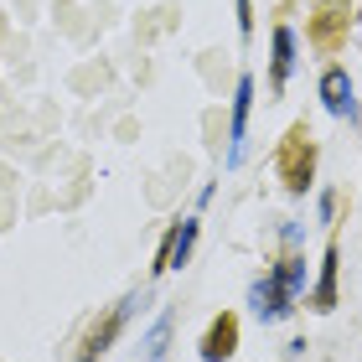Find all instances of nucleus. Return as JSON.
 <instances>
[{"label": "nucleus", "mask_w": 362, "mask_h": 362, "mask_svg": "<svg viewBox=\"0 0 362 362\" xmlns=\"http://www.w3.org/2000/svg\"><path fill=\"white\" fill-rule=\"evenodd\" d=\"M249 305H254V316L259 321H285L290 310H295V300L285 290H279V279L274 274H264V279H254L249 285Z\"/></svg>", "instance_id": "3"}, {"label": "nucleus", "mask_w": 362, "mask_h": 362, "mask_svg": "<svg viewBox=\"0 0 362 362\" xmlns=\"http://www.w3.org/2000/svg\"><path fill=\"white\" fill-rule=\"evenodd\" d=\"M233 6H238V31L249 37V31H254V6H249V0H233Z\"/></svg>", "instance_id": "12"}, {"label": "nucleus", "mask_w": 362, "mask_h": 362, "mask_svg": "<svg viewBox=\"0 0 362 362\" xmlns=\"http://www.w3.org/2000/svg\"><path fill=\"white\" fill-rule=\"evenodd\" d=\"M337 264H341V249L326 243V259H321V279L310 290V310H337Z\"/></svg>", "instance_id": "8"}, {"label": "nucleus", "mask_w": 362, "mask_h": 362, "mask_svg": "<svg viewBox=\"0 0 362 362\" xmlns=\"http://www.w3.org/2000/svg\"><path fill=\"white\" fill-rule=\"evenodd\" d=\"M171 326H176V316H171V310H160V316H156V326L145 332V362H160V357H166Z\"/></svg>", "instance_id": "11"}, {"label": "nucleus", "mask_w": 362, "mask_h": 362, "mask_svg": "<svg viewBox=\"0 0 362 362\" xmlns=\"http://www.w3.org/2000/svg\"><path fill=\"white\" fill-rule=\"evenodd\" d=\"M274 279H279V290H285L290 300H300V295H305V259H300V254L279 259V269H274Z\"/></svg>", "instance_id": "10"}, {"label": "nucleus", "mask_w": 362, "mask_h": 362, "mask_svg": "<svg viewBox=\"0 0 362 362\" xmlns=\"http://www.w3.org/2000/svg\"><path fill=\"white\" fill-rule=\"evenodd\" d=\"M337 218V192H321V223Z\"/></svg>", "instance_id": "13"}, {"label": "nucleus", "mask_w": 362, "mask_h": 362, "mask_svg": "<svg viewBox=\"0 0 362 362\" xmlns=\"http://www.w3.org/2000/svg\"><path fill=\"white\" fill-rule=\"evenodd\" d=\"M192 243H197V218H181L166 233V243H160V254H156V274L181 269V264H187V254H192Z\"/></svg>", "instance_id": "5"}, {"label": "nucleus", "mask_w": 362, "mask_h": 362, "mask_svg": "<svg viewBox=\"0 0 362 362\" xmlns=\"http://www.w3.org/2000/svg\"><path fill=\"white\" fill-rule=\"evenodd\" d=\"M310 166H316V151L305 145V135L295 129L290 145H285V156H279V171H285V187L290 192H305L310 187Z\"/></svg>", "instance_id": "4"}, {"label": "nucleus", "mask_w": 362, "mask_h": 362, "mask_svg": "<svg viewBox=\"0 0 362 362\" xmlns=\"http://www.w3.org/2000/svg\"><path fill=\"white\" fill-rule=\"evenodd\" d=\"M129 310H135V295H124V300H119V305H114V310H109V316H104V321H98V326H93V332L83 337V352H78V362H98V357H104V352L114 347V337H119V332H124V321H129Z\"/></svg>", "instance_id": "1"}, {"label": "nucleus", "mask_w": 362, "mask_h": 362, "mask_svg": "<svg viewBox=\"0 0 362 362\" xmlns=\"http://www.w3.org/2000/svg\"><path fill=\"white\" fill-rule=\"evenodd\" d=\"M238 352V316H218L202 337V362H228Z\"/></svg>", "instance_id": "7"}, {"label": "nucleus", "mask_w": 362, "mask_h": 362, "mask_svg": "<svg viewBox=\"0 0 362 362\" xmlns=\"http://www.w3.org/2000/svg\"><path fill=\"white\" fill-rule=\"evenodd\" d=\"M249 109H254V78L243 73L233 88V119H228V166L243 160V135H249Z\"/></svg>", "instance_id": "2"}, {"label": "nucleus", "mask_w": 362, "mask_h": 362, "mask_svg": "<svg viewBox=\"0 0 362 362\" xmlns=\"http://www.w3.org/2000/svg\"><path fill=\"white\" fill-rule=\"evenodd\" d=\"M290 73H295V31H290V26H274V62H269L274 93L290 83Z\"/></svg>", "instance_id": "9"}, {"label": "nucleus", "mask_w": 362, "mask_h": 362, "mask_svg": "<svg viewBox=\"0 0 362 362\" xmlns=\"http://www.w3.org/2000/svg\"><path fill=\"white\" fill-rule=\"evenodd\" d=\"M321 104H326V114H337V119H352L357 98H352L347 68H326V73H321Z\"/></svg>", "instance_id": "6"}]
</instances>
